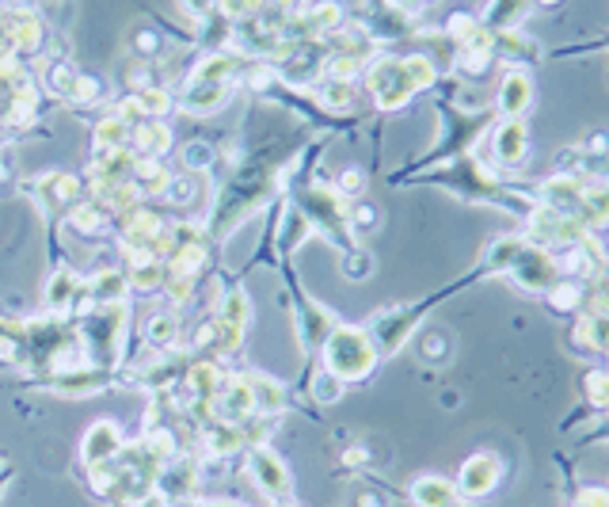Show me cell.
Listing matches in <instances>:
<instances>
[{
  "label": "cell",
  "instance_id": "obj_38",
  "mask_svg": "<svg viewBox=\"0 0 609 507\" xmlns=\"http://www.w3.org/2000/svg\"><path fill=\"white\" fill-rule=\"evenodd\" d=\"M343 381L336 378V374L331 370H325V367H317L309 374V394H312V400H317V405H336L339 397H343Z\"/></svg>",
  "mask_w": 609,
  "mask_h": 507
},
{
  "label": "cell",
  "instance_id": "obj_53",
  "mask_svg": "<svg viewBox=\"0 0 609 507\" xmlns=\"http://www.w3.org/2000/svg\"><path fill=\"white\" fill-rule=\"evenodd\" d=\"M453 507H461V504H453Z\"/></svg>",
  "mask_w": 609,
  "mask_h": 507
},
{
  "label": "cell",
  "instance_id": "obj_36",
  "mask_svg": "<svg viewBox=\"0 0 609 507\" xmlns=\"http://www.w3.org/2000/svg\"><path fill=\"white\" fill-rule=\"evenodd\" d=\"M267 8H271V0H218L213 12L237 27V23H248V20H256V16H263Z\"/></svg>",
  "mask_w": 609,
  "mask_h": 507
},
{
  "label": "cell",
  "instance_id": "obj_40",
  "mask_svg": "<svg viewBox=\"0 0 609 507\" xmlns=\"http://www.w3.org/2000/svg\"><path fill=\"white\" fill-rule=\"evenodd\" d=\"M339 264H343V279H351V282H362L373 275V256L366 252L362 245H351L347 252H339Z\"/></svg>",
  "mask_w": 609,
  "mask_h": 507
},
{
  "label": "cell",
  "instance_id": "obj_42",
  "mask_svg": "<svg viewBox=\"0 0 609 507\" xmlns=\"http://www.w3.org/2000/svg\"><path fill=\"white\" fill-rule=\"evenodd\" d=\"M347 221H351V233L362 237V233H370V229H378L381 213H378V207H370V202H355V207L347 210Z\"/></svg>",
  "mask_w": 609,
  "mask_h": 507
},
{
  "label": "cell",
  "instance_id": "obj_16",
  "mask_svg": "<svg viewBox=\"0 0 609 507\" xmlns=\"http://www.w3.org/2000/svg\"><path fill=\"white\" fill-rule=\"evenodd\" d=\"M133 172H138V153L130 149H92L84 183H133Z\"/></svg>",
  "mask_w": 609,
  "mask_h": 507
},
{
  "label": "cell",
  "instance_id": "obj_24",
  "mask_svg": "<svg viewBox=\"0 0 609 507\" xmlns=\"http://www.w3.org/2000/svg\"><path fill=\"white\" fill-rule=\"evenodd\" d=\"M411 504L416 507H453L461 504L457 496V485L442 474H423L411 480Z\"/></svg>",
  "mask_w": 609,
  "mask_h": 507
},
{
  "label": "cell",
  "instance_id": "obj_49",
  "mask_svg": "<svg viewBox=\"0 0 609 507\" xmlns=\"http://www.w3.org/2000/svg\"><path fill=\"white\" fill-rule=\"evenodd\" d=\"M130 507H172V504H168L160 493H149V496H141V500H138V504H130Z\"/></svg>",
  "mask_w": 609,
  "mask_h": 507
},
{
  "label": "cell",
  "instance_id": "obj_32",
  "mask_svg": "<svg viewBox=\"0 0 609 507\" xmlns=\"http://www.w3.org/2000/svg\"><path fill=\"white\" fill-rule=\"evenodd\" d=\"M213 314L248 332V325H252V298H248L244 287H237V282H232V287H226V290L218 294V306H213Z\"/></svg>",
  "mask_w": 609,
  "mask_h": 507
},
{
  "label": "cell",
  "instance_id": "obj_12",
  "mask_svg": "<svg viewBox=\"0 0 609 507\" xmlns=\"http://www.w3.org/2000/svg\"><path fill=\"white\" fill-rule=\"evenodd\" d=\"M122 450H127V431H122V424L111 420V416H100V420H92L88 431L80 435L77 458L84 469H100V466H111Z\"/></svg>",
  "mask_w": 609,
  "mask_h": 507
},
{
  "label": "cell",
  "instance_id": "obj_47",
  "mask_svg": "<svg viewBox=\"0 0 609 507\" xmlns=\"http://www.w3.org/2000/svg\"><path fill=\"white\" fill-rule=\"evenodd\" d=\"M4 187H16V180H12V160H8V149L0 146V191Z\"/></svg>",
  "mask_w": 609,
  "mask_h": 507
},
{
  "label": "cell",
  "instance_id": "obj_25",
  "mask_svg": "<svg viewBox=\"0 0 609 507\" xmlns=\"http://www.w3.org/2000/svg\"><path fill=\"white\" fill-rule=\"evenodd\" d=\"M533 100V84H530V73H522V69H510L503 77V84H499V96H496V107L507 115V119H522L526 107Z\"/></svg>",
  "mask_w": 609,
  "mask_h": 507
},
{
  "label": "cell",
  "instance_id": "obj_28",
  "mask_svg": "<svg viewBox=\"0 0 609 507\" xmlns=\"http://www.w3.org/2000/svg\"><path fill=\"white\" fill-rule=\"evenodd\" d=\"M130 122L114 107H103L92 122V146L96 149H130Z\"/></svg>",
  "mask_w": 609,
  "mask_h": 507
},
{
  "label": "cell",
  "instance_id": "obj_3",
  "mask_svg": "<svg viewBox=\"0 0 609 507\" xmlns=\"http://www.w3.org/2000/svg\"><path fill=\"white\" fill-rule=\"evenodd\" d=\"M320 355H325V362H320V367L336 374L343 386L366 381L373 370H378V362H381V355H378V347H373L370 332H366L362 325H343V320H339L336 332H331L328 340H325Z\"/></svg>",
  "mask_w": 609,
  "mask_h": 507
},
{
  "label": "cell",
  "instance_id": "obj_8",
  "mask_svg": "<svg viewBox=\"0 0 609 507\" xmlns=\"http://www.w3.org/2000/svg\"><path fill=\"white\" fill-rule=\"evenodd\" d=\"M0 31H4L8 50H12L16 61L39 58V53L47 50V39H50L42 16L34 12V8H27V4H4L0 8Z\"/></svg>",
  "mask_w": 609,
  "mask_h": 507
},
{
  "label": "cell",
  "instance_id": "obj_50",
  "mask_svg": "<svg viewBox=\"0 0 609 507\" xmlns=\"http://www.w3.org/2000/svg\"><path fill=\"white\" fill-rule=\"evenodd\" d=\"M187 507H244V504H232V500H194Z\"/></svg>",
  "mask_w": 609,
  "mask_h": 507
},
{
  "label": "cell",
  "instance_id": "obj_7",
  "mask_svg": "<svg viewBox=\"0 0 609 507\" xmlns=\"http://www.w3.org/2000/svg\"><path fill=\"white\" fill-rule=\"evenodd\" d=\"M362 80H366V92L373 96V103H378V111H400L411 96H416V88H411V77L405 69V58H373L370 66L362 69Z\"/></svg>",
  "mask_w": 609,
  "mask_h": 507
},
{
  "label": "cell",
  "instance_id": "obj_13",
  "mask_svg": "<svg viewBox=\"0 0 609 507\" xmlns=\"http://www.w3.org/2000/svg\"><path fill=\"white\" fill-rule=\"evenodd\" d=\"M499 480H503V458L496 450H477L461 461L453 485L461 500H483V496L496 493Z\"/></svg>",
  "mask_w": 609,
  "mask_h": 507
},
{
  "label": "cell",
  "instance_id": "obj_41",
  "mask_svg": "<svg viewBox=\"0 0 609 507\" xmlns=\"http://www.w3.org/2000/svg\"><path fill=\"white\" fill-rule=\"evenodd\" d=\"M331 187H336V195L343 202H355L358 195L366 191V172H362V168H343V172H339V180L331 183Z\"/></svg>",
  "mask_w": 609,
  "mask_h": 507
},
{
  "label": "cell",
  "instance_id": "obj_20",
  "mask_svg": "<svg viewBox=\"0 0 609 507\" xmlns=\"http://www.w3.org/2000/svg\"><path fill=\"white\" fill-rule=\"evenodd\" d=\"M248 416H256V405H252V389L244 381V370H232L226 389L213 400V420H226V424H244Z\"/></svg>",
  "mask_w": 609,
  "mask_h": 507
},
{
  "label": "cell",
  "instance_id": "obj_26",
  "mask_svg": "<svg viewBox=\"0 0 609 507\" xmlns=\"http://www.w3.org/2000/svg\"><path fill=\"white\" fill-rule=\"evenodd\" d=\"M66 226L84 240H100L111 233V213L103 207H96L92 199H80L77 207L66 213Z\"/></svg>",
  "mask_w": 609,
  "mask_h": 507
},
{
  "label": "cell",
  "instance_id": "obj_39",
  "mask_svg": "<svg viewBox=\"0 0 609 507\" xmlns=\"http://www.w3.org/2000/svg\"><path fill=\"white\" fill-rule=\"evenodd\" d=\"M199 195H202V176H191V172H183V176H172V187H168V195L164 199L172 202V207H199Z\"/></svg>",
  "mask_w": 609,
  "mask_h": 507
},
{
  "label": "cell",
  "instance_id": "obj_14",
  "mask_svg": "<svg viewBox=\"0 0 609 507\" xmlns=\"http://www.w3.org/2000/svg\"><path fill=\"white\" fill-rule=\"evenodd\" d=\"M240 84H179L176 111L191 115V119H210V115L226 111L237 96Z\"/></svg>",
  "mask_w": 609,
  "mask_h": 507
},
{
  "label": "cell",
  "instance_id": "obj_45",
  "mask_svg": "<svg viewBox=\"0 0 609 507\" xmlns=\"http://www.w3.org/2000/svg\"><path fill=\"white\" fill-rule=\"evenodd\" d=\"M576 507H609V493L606 488H583Z\"/></svg>",
  "mask_w": 609,
  "mask_h": 507
},
{
  "label": "cell",
  "instance_id": "obj_18",
  "mask_svg": "<svg viewBox=\"0 0 609 507\" xmlns=\"http://www.w3.org/2000/svg\"><path fill=\"white\" fill-rule=\"evenodd\" d=\"M176 146V130L168 119H146L130 130V153H138L141 160H168Z\"/></svg>",
  "mask_w": 609,
  "mask_h": 507
},
{
  "label": "cell",
  "instance_id": "obj_52",
  "mask_svg": "<svg viewBox=\"0 0 609 507\" xmlns=\"http://www.w3.org/2000/svg\"><path fill=\"white\" fill-rule=\"evenodd\" d=\"M541 4H557V0H541Z\"/></svg>",
  "mask_w": 609,
  "mask_h": 507
},
{
  "label": "cell",
  "instance_id": "obj_2",
  "mask_svg": "<svg viewBox=\"0 0 609 507\" xmlns=\"http://www.w3.org/2000/svg\"><path fill=\"white\" fill-rule=\"evenodd\" d=\"M80 344H84V359L92 367L114 370L119 362H127V325H130V301L122 306H103L92 309L88 317L73 320Z\"/></svg>",
  "mask_w": 609,
  "mask_h": 507
},
{
  "label": "cell",
  "instance_id": "obj_46",
  "mask_svg": "<svg viewBox=\"0 0 609 507\" xmlns=\"http://www.w3.org/2000/svg\"><path fill=\"white\" fill-rule=\"evenodd\" d=\"M355 507H389V500H385L381 493H373V488H358Z\"/></svg>",
  "mask_w": 609,
  "mask_h": 507
},
{
  "label": "cell",
  "instance_id": "obj_22",
  "mask_svg": "<svg viewBox=\"0 0 609 507\" xmlns=\"http://www.w3.org/2000/svg\"><path fill=\"white\" fill-rule=\"evenodd\" d=\"M244 381H248V389H252V405L259 416H274V420H279L286 408H290V389H286V381L271 378V374H263V370H244Z\"/></svg>",
  "mask_w": 609,
  "mask_h": 507
},
{
  "label": "cell",
  "instance_id": "obj_1",
  "mask_svg": "<svg viewBox=\"0 0 609 507\" xmlns=\"http://www.w3.org/2000/svg\"><path fill=\"white\" fill-rule=\"evenodd\" d=\"M293 157H298V146L293 149L263 146V149H252V153H240L232 160L229 176L218 183L213 207L206 213V233H210L213 245L229 240L256 210L274 202V195L286 187V172H290Z\"/></svg>",
  "mask_w": 609,
  "mask_h": 507
},
{
  "label": "cell",
  "instance_id": "obj_51",
  "mask_svg": "<svg viewBox=\"0 0 609 507\" xmlns=\"http://www.w3.org/2000/svg\"><path fill=\"white\" fill-rule=\"evenodd\" d=\"M0 477H4V458H0Z\"/></svg>",
  "mask_w": 609,
  "mask_h": 507
},
{
  "label": "cell",
  "instance_id": "obj_23",
  "mask_svg": "<svg viewBox=\"0 0 609 507\" xmlns=\"http://www.w3.org/2000/svg\"><path fill=\"white\" fill-rule=\"evenodd\" d=\"M77 73L80 69L73 66V58H69L66 50H58V53H47V58H42V73L34 84H39V92H47V96H53V100L66 103L69 92H73Z\"/></svg>",
  "mask_w": 609,
  "mask_h": 507
},
{
  "label": "cell",
  "instance_id": "obj_9",
  "mask_svg": "<svg viewBox=\"0 0 609 507\" xmlns=\"http://www.w3.org/2000/svg\"><path fill=\"white\" fill-rule=\"evenodd\" d=\"M244 474L252 477V485L271 504H279V507L293 504V474H290V466H286V461L271 447L244 450Z\"/></svg>",
  "mask_w": 609,
  "mask_h": 507
},
{
  "label": "cell",
  "instance_id": "obj_19",
  "mask_svg": "<svg viewBox=\"0 0 609 507\" xmlns=\"http://www.w3.org/2000/svg\"><path fill=\"white\" fill-rule=\"evenodd\" d=\"M530 153V133H526L522 119H503L491 133V157L499 168H518Z\"/></svg>",
  "mask_w": 609,
  "mask_h": 507
},
{
  "label": "cell",
  "instance_id": "obj_11",
  "mask_svg": "<svg viewBox=\"0 0 609 507\" xmlns=\"http://www.w3.org/2000/svg\"><path fill=\"white\" fill-rule=\"evenodd\" d=\"M31 386H39L42 394H58V397H96L103 389L119 386V370H107V367H69L58 374H42V378H31Z\"/></svg>",
  "mask_w": 609,
  "mask_h": 507
},
{
  "label": "cell",
  "instance_id": "obj_29",
  "mask_svg": "<svg viewBox=\"0 0 609 507\" xmlns=\"http://www.w3.org/2000/svg\"><path fill=\"white\" fill-rule=\"evenodd\" d=\"M172 168H168V160H141L138 157V172H133V187H138V195L146 202L152 199H164L168 187H172Z\"/></svg>",
  "mask_w": 609,
  "mask_h": 507
},
{
  "label": "cell",
  "instance_id": "obj_44",
  "mask_svg": "<svg viewBox=\"0 0 609 507\" xmlns=\"http://www.w3.org/2000/svg\"><path fill=\"white\" fill-rule=\"evenodd\" d=\"M179 12L187 16L191 23H202L206 16H213V8H218V0H176Z\"/></svg>",
  "mask_w": 609,
  "mask_h": 507
},
{
  "label": "cell",
  "instance_id": "obj_30",
  "mask_svg": "<svg viewBox=\"0 0 609 507\" xmlns=\"http://www.w3.org/2000/svg\"><path fill=\"white\" fill-rule=\"evenodd\" d=\"M218 160H221V146L210 138H191L179 146V165L191 176H210L213 168H218Z\"/></svg>",
  "mask_w": 609,
  "mask_h": 507
},
{
  "label": "cell",
  "instance_id": "obj_21",
  "mask_svg": "<svg viewBox=\"0 0 609 507\" xmlns=\"http://www.w3.org/2000/svg\"><path fill=\"white\" fill-rule=\"evenodd\" d=\"M84 298L92 301L96 309L103 306H122V301H130V279L122 267H100L96 275H88L84 279Z\"/></svg>",
  "mask_w": 609,
  "mask_h": 507
},
{
  "label": "cell",
  "instance_id": "obj_10",
  "mask_svg": "<svg viewBox=\"0 0 609 507\" xmlns=\"http://www.w3.org/2000/svg\"><path fill=\"white\" fill-rule=\"evenodd\" d=\"M202 474H206V461L194 450H179L157 477V493L164 496L172 507H187L199 500L202 493Z\"/></svg>",
  "mask_w": 609,
  "mask_h": 507
},
{
  "label": "cell",
  "instance_id": "obj_15",
  "mask_svg": "<svg viewBox=\"0 0 609 507\" xmlns=\"http://www.w3.org/2000/svg\"><path fill=\"white\" fill-rule=\"evenodd\" d=\"M229 374L232 370L221 359H191L187 362V374H183V394L191 400H206V405H213L221 389H226Z\"/></svg>",
  "mask_w": 609,
  "mask_h": 507
},
{
  "label": "cell",
  "instance_id": "obj_17",
  "mask_svg": "<svg viewBox=\"0 0 609 507\" xmlns=\"http://www.w3.org/2000/svg\"><path fill=\"white\" fill-rule=\"evenodd\" d=\"M80 290H84V275L69 264H58L47 279V290H42V298H47V309H42V314L69 317L77 306V298H80Z\"/></svg>",
  "mask_w": 609,
  "mask_h": 507
},
{
  "label": "cell",
  "instance_id": "obj_31",
  "mask_svg": "<svg viewBox=\"0 0 609 507\" xmlns=\"http://www.w3.org/2000/svg\"><path fill=\"white\" fill-rule=\"evenodd\" d=\"M127 50H130L133 61H146V66H152V61H160L168 53V39H164V31H157V27L133 23L130 34H127Z\"/></svg>",
  "mask_w": 609,
  "mask_h": 507
},
{
  "label": "cell",
  "instance_id": "obj_4",
  "mask_svg": "<svg viewBox=\"0 0 609 507\" xmlns=\"http://www.w3.org/2000/svg\"><path fill=\"white\" fill-rule=\"evenodd\" d=\"M438 306V298H427V301H416V306H392V309H381V314H373L366 320V332H370L373 347H378V355H397L400 347H405L411 336L423 328V317L431 314Z\"/></svg>",
  "mask_w": 609,
  "mask_h": 507
},
{
  "label": "cell",
  "instance_id": "obj_27",
  "mask_svg": "<svg viewBox=\"0 0 609 507\" xmlns=\"http://www.w3.org/2000/svg\"><path fill=\"white\" fill-rule=\"evenodd\" d=\"M146 344L152 347V351L168 355V351H179V344H183V328H179V314H172V309H160V314H152L146 320Z\"/></svg>",
  "mask_w": 609,
  "mask_h": 507
},
{
  "label": "cell",
  "instance_id": "obj_6",
  "mask_svg": "<svg viewBox=\"0 0 609 507\" xmlns=\"http://www.w3.org/2000/svg\"><path fill=\"white\" fill-rule=\"evenodd\" d=\"M336 325H339V317L331 314L328 306H320V301L298 282V275H293V332H298L304 359L320 355V347H325L328 336L336 332Z\"/></svg>",
  "mask_w": 609,
  "mask_h": 507
},
{
  "label": "cell",
  "instance_id": "obj_37",
  "mask_svg": "<svg viewBox=\"0 0 609 507\" xmlns=\"http://www.w3.org/2000/svg\"><path fill=\"white\" fill-rule=\"evenodd\" d=\"M199 287H202V275H168L164 294H168V301H172V314L191 306Z\"/></svg>",
  "mask_w": 609,
  "mask_h": 507
},
{
  "label": "cell",
  "instance_id": "obj_33",
  "mask_svg": "<svg viewBox=\"0 0 609 507\" xmlns=\"http://www.w3.org/2000/svg\"><path fill=\"white\" fill-rule=\"evenodd\" d=\"M133 100H138L141 115L146 119H168V115L176 111V92L164 84H152V88H141V92H130Z\"/></svg>",
  "mask_w": 609,
  "mask_h": 507
},
{
  "label": "cell",
  "instance_id": "obj_34",
  "mask_svg": "<svg viewBox=\"0 0 609 507\" xmlns=\"http://www.w3.org/2000/svg\"><path fill=\"white\" fill-rule=\"evenodd\" d=\"M419 355H423L427 362H435V367H442L453 355V336L446 332V328H427V332L419 336Z\"/></svg>",
  "mask_w": 609,
  "mask_h": 507
},
{
  "label": "cell",
  "instance_id": "obj_48",
  "mask_svg": "<svg viewBox=\"0 0 609 507\" xmlns=\"http://www.w3.org/2000/svg\"><path fill=\"white\" fill-rule=\"evenodd\" d=\"M366 461H370V450H366V447H347L343 466H366Z\"/></svg>",
  "mask_w": 609,
  "mask_h": 507
},
{
  "label": "cell",
  "instance_id": "obj_43",
  "mask_svg": "<svg viewBox=\"0 0 609 507\" xmlns=\"http://www.w3.org/2000/svg\"><path fill=\"white\" fill-rule=\"evenodd\" d=\"M122 80H127V92H141V88L160 84V80H157V69L146 66V61H133L127 73H122Z\"/></svg>",
  "mask_w": 609,
  "mask_h": 507
},
{
  "label": "cell",
  "instance_id": "obj_35",
  "mask_svg": "<svg viewBox=\"0 0 609 507\" xmlns=\"http://www.w3.org/2000/svg\"><path fill=\"white\" fill-rule=\"evenodd\" d=\"M107 100V84L92 73H77L73 92H69V107H100Z\"/></svg>",
  "mask_w": 609,
  "mask_h": 507
},
{
  "label": "cell",
  "instance_id": "obj_5",
  "mask_svg": "<svg viewBox=\"0 0 609 507\" xmlns=\"http://www.w3.org/2000/svg\"><path fill=\"white\" fill-rule=\"evenodd\" d=\"M16 191L27 195V199L42 210V218H47L50 226H58V221L84 199V180L73 172H39L34 180L16 183Z\"/></svg>",
  "mask_w": 609,
  "mask_h": 507
}]
</instances>
